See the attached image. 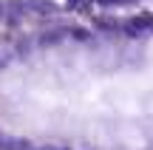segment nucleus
Instances as JSON below:
<instances>
[{
	"mask_svg": "<svg viewBox=\"0 0 153 150\" xmlns=\"http://www.w3.org/2000/svg\"><path fill=\"white\" fill-rule=\"evenodd\" d=\"M114 142H116L119 147H125V150H145V147H148L145 133L136 128V125H131V122L119 125V128L114 130Z\"/></svg>",
	"mask_w": 153,
	"mask_h": 150,
	"instance_id": "f257e3e1",
	"label": "nucleus"
},
{
	"mask_svg": "<svg viewBox=\"0 0 153 150\" xmlns=\"http://www.w3.org/2000/svg\"><path fill=\"white\" fill-rule=\"evenodd\" d=\"M145 111H148V116H150V119H153V99H150V102H148V105H145Z\"/></svg>",
	"mask_w": 153,
	"mask_h": 150,
	"instance_id": "f03ea898",
	"label": "nucleus"
}]
</instances>
